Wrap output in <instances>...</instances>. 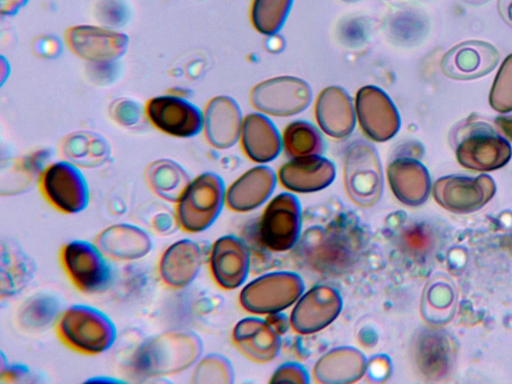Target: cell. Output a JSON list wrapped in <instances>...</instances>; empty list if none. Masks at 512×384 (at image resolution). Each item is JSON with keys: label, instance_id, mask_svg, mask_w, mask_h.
Returning a JSON list of instances; mask_svg holds the SVG:
<instances>
[{"label": "cell", "instance_id": "4316f807", "mask_svg": "<svg viewBox=\"0 0 512 384\" xmlns=\"http://www.w3.org/2000/svg\"><path fill=\"white\" fill-rule=\"evenodd\" d=\"M386 173L392 193L403 204L417 206L427 199L430 179L419 161L407 157L396 158L390 162Z\"/></svg>", "mask_w": 512, "mask_h": 384}, {"label": "cell", "instance_id": "4dcf8cb0", "mask_svg": "<svg viewBox=\"0 0 512 384\" xmlns=\"http://www.w3.org/2000/svg\"><path fill=\"white\" fill-rule=\"evenodd\" d=\"M282 148L290 158L322 155L324 140L312 123L304 120L290 122L282 134Z\"/></svg>", "mask_w": 512, "mask_h": 384}, {"label": "cell", "instance_id": "f35d334b", "mask_svg": "<svg viewBox=\"0 0 512 384\" xmlns=\"http://www.w3.org/2000/svg\"><path fill=\"white\" fill-rule=\"evenodd\" d=\"M391 363L389 357L379 354L367 360L365 375L369 382H384L389 377Z\"/></svg>", "mask_w": 512, "mask_h": 384}, {"label": "cell", "instance_id": "7c38bea8", "mask_svg": "<svg viewBox=\"0 0 512 384\" xmlns=\"http://www.w3.org/2000/svg\"><path fill=\"white\" fill-rule=\"evenodd\" d=\"M354 106L360 128L370 140L385 142L398 132V110L381 88L374 85L361 87L356 93Z\"/></svg>", "mask_w": 512, "mask_h": 384}, {"label": "cell", "instance_id": "8d00e7d4", "mask_svg": "<svg viewBox=\"0 0 512 384\" xmlns=\"http://www.w3.org/2000/svg\"><path fill=\"white\" fill-rule=\"evenodd\" d=\"M269 382L306 384L309 382V374L301 364L287 362L274 371Z\"/></svg>", "mask_w": 512, "mask_h": 384}, {"label": "cell", "instance_id": "8992f818", "mask_svg": "<svg viewBox=\"0 0 512 384\" xmlns=\"http://www.w3.org/2000/svg\"><path fill=\"white\" fill-rule=\"evenodd\" d=\"M304 290V281L299 274L275 271L247 283L239 294V302L247 312L271 315L294 305Z\"/></svg>", "mask_w": 512, "mask_h": 384}, {"label": "cell", "instance_id": "ffe728a7", "mask_svg": "<svg viewBox=\"0 0 512 384\" xmlns=\"http://www.w3.org/2000/svg\"><path fill=\"white\" fill-rule=\"evenodd\" d=\"M202 260L199 243L192 239H180L162 253L158 263L160 279L172 289H183L198 276Z\"/></svg>", "mask_w": 512, "mask_h": 384}, {"label": "cell", "instance_id": "1f68e13d", "mask_svg": "<svg viewBox=\"0 0 512 384\" xmlns=\"http://www.w3.org/2000/svg\"><path fill=\"white\" fill-rule=\"evenodd\" d=\"M63 153L68 161L78 167L94 168L108 159L110 149L100 136L81 132L67 138Z\"/></svg>", "mask_w": 512, "mask_h": 384}, {"label": "cell", "instance_id": "d6a6232c", "mask_svg": "<svg viewBox=\"0 0 512 384\" xmlns=\"http://www.w3.org/2000/svg\"><path fill=\"white\" fill-rule=\"evenodd\" d=\"M293 0H253L250 18L253 27L266 36L275 35L285 23Z\"/></svg>", "mask_w": 512, "mask_h": 384}, {"label": "cell", "instance_id": "9c48e42d", "mask_svg": "<svg viewBox=\"0 0 512 384\" xmlns=\"http://www.w3.org/2000/svg\"><path fill=\"white\" fill-rule=\"evenodd\" d=\"M251 105L259 112L287 117L304 111L312 100V89L303 79L278 76L255 85L249 95Z\"/></svg>", "mask_w": 512, "mask_h": 384}, {"label": "cell", "instance_id": "b9f144b4", "mask_svg": "<svg viewBox=\"0 0 512 384\" xmlns=\"http://www.w3.org/2000/svg\"><path fill=\"white\" fill-rule=\"evenodd\" d=\"M34 50L41 57H55L61 51V43L58 39L43 37L35 41Z\"/></svg>", "mask_w": 512, "mask_h": 384}, {"label": "cell", "instance_id": "8fae6325", "mask_svg": "<svg viewBox=\"0 0 512 384\" xmlns=\"http://www.w3.org/2000/svg\"><path fill=\"white\" fill-rule=\"evenodd\" d=\"M342 308L340 292L328 284H318L304 292L296 301L289 323L298 334H314L333 323Z\"/></svg>", "mask_w": 512, "mask_h": 384}, {"label": "cell", "instance_id": "277c9868", "mask_svg": "<svg viewBox=\"0 0 512 384\" xmlns=\"http://www.w3.org/2000/svg\"><path fill=\"white\" fill-rule=\"evenodd\" d=\"M225 184L214 172H204L192 179L176 202L179 227L188 233L207 230L225 205Z\"/></svg>", "mask_w": 512, "mask_h": 384}, {"label": "cell", "instance_id": "ee69618b", "mask_svg": "<svg viewBox=\"0 0 512 384\" xmlns=\"http://www.w3.org/2000/svg\"><path fill=\"white\" fill-rule=\"evenodd\" d=\"M505 18L511 23L512 25V2L511 4L506 7L505 9Z\"/></svg>", "mask_w": 512, "mask_h": 384}, {"label": "cell", "instance_id": "30bf717a", "mask_svg": "<svg viewBox=\"0 0 512 384\" xmlns=\"http://www.w3.org/2000/svg\"><path fill=\"white\" fill-rule=\"evenodd\" d=\"M46 200L58 211L77 214L89 204V188L79 167L68 160L49 165L41 175Z\"/></svg>", "mask_w": 512, "mask_h": 384}, {"label": "cell", "instance_id": "3957f363", "mask_svg": "<svg viewBox=\"0 0 512 384\" xmlns=\"http://www.w3.org/2000/svg\"><path fill=\"white\" fill-rule=\"evenodd\" d=\"M56 330L66 346L85 355L102 354L117 339V329L111 318L98 308L85 304H74L62 311Z\"/></svg>", "mask_w": 512, "mask_h": 384}, {"label": "cell", "instance_id": "7bdbcfd3", "mask_svg": "<svg viewBox=\"0 0 512 384\" xmlns=\"http://www.w3.org/2000/svg\"><path fill=\"white\" fill-rule=\"evenodd\" d=\"M85 382H109V383H121L123 382L122 380L120 379H115V378H110L108 376L106 377H93V378H90V379H87Z\"/></svg>", "mask_w": 512, "mask_h": 384}, {"label": "cell", "instance_id": "5bb4252c", "mask_svg": "<svg viewBox=\"0 0 512 384\" xmlns=\"http://www.w3.org/2000/svg\"><path fill=\"white\" fill-rule=\"evenodd\" d=\"M209 268L216 284L234 290L244 284L250 268V256L244 242L234 235L219 237L212 244Z\"/></svg>", "mask_w": 512, "mask_h": 384}, {"label": "cell", "instance_id": "603a6c76", "mask_svg": "<svg viewBox=\"0 0 512 384\" xmlns=\"http://www.w3.org/2000/svg\"><path fill=\"white\" fill-rule=\"evenodd\" d=\"M242 114L238 103L229 96L211 99L204 112V129L208 142L217 149H227L240 138Z\"/></svg>", "mask_w": 512, "mask_h": 384}, {"label": "cell", "instance_id": "4fadbf2b", "mask_svg": "<svg viewBox=\"0 0 512 384\" xmlns=\"http://www.w3.org/2000/svg\"><path fill=\"white\" fill-rule=\"evenodd\" d=\"M151 122L161 131L174 137L196 136L204 127V114L193 103L175 95L152 98L146 107Z\"/></svg>", "mask_w": 512, "mask_h": 384}, {"label": "cell", "instance_id": "f546056e", "mask_svg": "<svg viewBox=\"0 0 512 384\" xmlns=\"http://www.w3.org/2000/svg\"><path fill=\"white\" fill-rule=\"evenodd\" d=\"M149 188L161 199L177 202L191 181L188 172L171 159H159L145 170Z\"/></svg>", "mask_w": 512, "mask_h": 384}, {"label": "cell", "instance_id": "e575fe53", "mask_svg": "<svg viewBox=\"0 0 512 384\" xmlns=\"http://www.w3.org/2000/svg\"><path fill=\"white\" fill-rule=\"evenodd\" d=\"M234 369L227 357L210 353L200 358L194 365L191 382L194 384H231L234 382Z\"/></svg>", "mask_w": 512, "mask_h": 384}, {"label": "cell", "instance_id": "f1b7e54d", "mask_svg": "<svg viewBox=\"0 0 512 384\" xmlns=\"http://www.w3.org/2000/svg\"><path fill=\"white\" fill-rule=\"evenodd\" d=\"M1 298H10L25 289L35 274V262L13 241L1 243Z\"/></svg>", "mask_w": 512, "mask_h": 384}, {"label": "cell", "instance_id": "2e32d148", "mask_svg": "<svg viewBox=\"0 0 512 384\" xmlns=\"http://www.w3.org/2000/svg\"><path fill=\"white\" fill-rule=\"evenodd\" d=\"M510 144L489 126L473 129L457 148L458 161L474 170L497 169L510 159Z\"/></svg>", "mask_w": 512, "mask_h": 384}, {"label": "cell", "instance_id": "d6986e66", "mask_svg": "<svg viewBox=\"0 0 512 384\" xmlns=\"http://www.w3.org/2000/svg\"><path fill=\"white\" fill-rule=\"evenodd\" d=\"M315 118L319 128L326 135L335 139L346 138L356 125L352 98L340 86L324 88L315 102Z\"/></svg>", "mask_w": 512, "mask_h": 384}, {"label": "cell", "instance_id": "83f0119b", "mask_svg": "<svg viewBox=\"0 0 512 384\" xmlns=\"http://www.w3.org/2000/svg\"><path fill=\"white\" fill-rule=\"evenodd\" d=\"M433 192L442 205L465 210L486 202L493 195L494 183L486 175L475 179L446 177L435 183Z\"/></svg>", "mask_w": 512, "mask_h": 384}, {"label": "cell", "instance_id": "836d02e7", "mask_svg": "<svg viewBox=\"0 0 512 384\" xmlns=\"http://www.w3.org/2000/svg\"><path fill=\"white\" fill-rule=\"evenodd\" d=\"M61 313L55 297L38 295L24 303L19 322L26 329L39 330L57 321Z\"/></svg>", "mask_w": 512, "mask_h": 384}, {"label": "cell", "instance_id": "7402d4cb", "mask_svg": "<svg viewBox=\"0 0 512 384\" xmlns=\"http://www.w3.org/2000/svg\"><path fill=\"white\" fill-rule=\"evenodd\" d=\"M277 176L268 166H255L226 189L225 204L235 212H249L265 203L276 186Z\"/></svg>", "mask_w": 512, "mask_h": 384}, {"label": "cell", "instance_id": "d590c367", "mask_svg": "<svg viewBox=\"0 0 512 384\" xmlns=\"http://www.w3.org/2000/svg\"><path fill=\"white\" fill-rule=\"evenodd\" d=\"M489 102L498 112L512 110V54L503 61L495 77Z\"/></svg>", "mask_w": 512, "mask_h": 384}, {"label": "cell", "instance_id": "f6af8a7d", "mask_svg": "<svg viewBox=\"0 0 512 384\" xmlns=\"http://www.w3.org/2000/svg\"><path fill=\"white\" fill-rule=\"evenodd\" d=\"M343 1H355V0H343Z\"/></svg>", "mask_w": 512, "mask_h": 384}, {"label": "cell", "instance_id": "7a4b0ae2", "mask_svg": "<svg viewBox=\"0 0 512 384\" xmlns=\"http://www.w3.org/2000/svg\"><path fill=\"white\" fill-rule=\"evenodd\" d=\"M202 339L190 330H169L146 340L136 350L132 366L146 377H166L181 373L200 359Z\"/></svg>", "mask_w": 512, "mask_h": 384}, {"label": "cell", "instance_id": "74e56055", "mask_svg": "<svg viewBox=\"0 0 512 384\" xmlns=\"http://www.w3.org/2000/svg\"><path fill=\"white\" fill-rule=\"evenodd\" d=\"M400 240L406 250L414 253L424 251L430 243L427 232L418 225L406 228L402 232Z\"/></svg>", "mask_w": 512, "mask_h": 384}, {"label": "cell", "instance_id": "44dd1931", "mask_svg": "<svg viewBox=\"0 0 512 384\" xmlns=\"http://www.w3.org/2000/svg\"><path fill=\"white\" fill-rule=\"evenodd\" d=\"M94 243L106 257L117 261H135L144 258L153 248L151 235L142 227L118 223L104 228Z\"/></svg>", "mask_w": 512, "mask_h": 384}, {"label": "cell", "instance_id": "52a82bcc", "mask_svg": "<svg viewBox=\"0 0 512 384\" xmlns=\"http://www.w3.org/2000/svg\"><path fill=\"white\" fill-rule=\"evenodd\" d=\"M108 259L95 243L86 240H72L60 252L67 276L85 293L103 292L110 286L112 267Z\"/></svg>", "mask_w": 512, "mask_h": 384}, {"label": "cell", "instance_id": "9a60e30c", "mask_svg": "<svg viewBox=\"0 0 512 384\" xmlns=\"http://www.w3.org/2000/svg\"><path fill=\"white\" fill-rule=\"evenodd\" d=\"M336 177V167L322 155L290 159L277 173L280 184L295 193H313L330 186Z\"/></svg>", "mask_w": 512, "mask_h": 384}, {"label": "cell", "instance_id": "e0dca14e", "mask_svg": "<svg viewBox=\"0 0 512 384\" xmlns=\"http://www.w3.org/2000/svg\"><path fill=\"white\" fill-rule=\"evenodd\" d=\"M235 347L250 361L268 363L281 349V334L267 320L246 317L239 320L232 331Z\"/></svg>", "mask_w": 512, "mask_h": 384}, {"label": "cell", "instance_id": "cb8c5ba5", "mask_svg": "<svg viewBox=\"0 0 512 384\" xmlns=\"http://www.w3.org/2000/svg\"><path fill=\"white\" fill-rule=\"evenodd\" d=\"M367 360L363 352L355 347H335L318 359L312 377L320 384L354 383L365 375Z\"/></svg>", "mask_w": 512, "mask_h": 384}, {"label": "cell", "instance_id": "60d3db41", "mask_svg": "<svg viewBox=\"0 0 512 384\" xmlns=\"http://www.w3.org/2000/svg\"><path fill=\"white\" fill-rule=\"evenodd\" d=\"M116 119L125 125H131L138 121L140 111L138 106L129 101L120 103L115 109Z\"/></svg>", "mask_w": 512, "mask_h": 384}, {"label": "cell", "instance_id": "ac0fdd59", "mask_svg": "<svg viewBox=\"0 0 512 384\" xmlns=\"http://www.w3.org/2000/svg\"><path fill=\"white\" fill-rule=\"evenodd\" d=\"M67 43L80 57L95 63L113 62L127 49L125 34L94 26H77L67 32Z\"/></svg>", "mask_w": 512, "mask_h": 384}, {"label": "cell", "instance_id": "d4e9b609", "mask_svg": "<svg viewBox=\"0 0 512 384\" xmlns=\"http://www.w3.org/2000/svg\"><path fill=\"white\" fill-rule=\"evenodd\" d=\"M498 59V52L490 44L482 41H467L445 54L442 69L451 78L471 79L489 73Z\"/></svg>", "mask_w": 512, "mask_h": 384}, {"label": "cell", "instance_id": "ba28073f", "mask_svg": "<svg viewBox=\"0 0 512 384\" xmlns=\"http://www.w3.org/2000/svg\"><path fill=\"white\" fill-rule=\"evenodd\" d=\"M302 227L301 205L289 192L273 197L265 207L258 234L261 243L274 252L292 249L299 241Z\"/></svg>", "mask_w": 512, "mask_h": 384}, {"label": "cell", "instance_id": "484cf974", "mask_svg": "<svg viewBox=\"0 0 512 384\" xmlns=\"http://www.w3.org/2000/svg\"><path fill=\"white\" fill-rule=\"evenodd\" d=\"M240 142L246 156L260 164L273 161L282 150V137L262 113H250L243 118Z\"/></svg>", "mask_w": 512, "mask_h": 384}, {"label": "cell", "instance_id": "6da1fadb", "mask_svg": "<svg viewBox=\"0 0 512 384\" xmlns=\"http://www.w3.org/2000/svg\"><path fill=\"white\" fill-rule=\"evenodd\" d=\"M298 242L302 258L317 273L341 275L359 261L367 236L356 217L340 213L324 225L306 229Z\"/></svg>", "mask_w": 512, "mask_h": 384}, {"label": "cell", "instance_id": "5b68a950", "mask_svg": "<svg viewBox=\"0 0 512 384\" xmlns=\"http://www.w3.org/2000/svg\"><path fill=\"white\" fill-rule=\"evenodd\" d=\"M343 185L352 203L371 208L382 197L384 175L377 149L364 140L348 147L343 165Z\"/></svg>", "mask_w": 512, "mask_h": 384}, {"label": "cell", "instance_id": "ab89813d", "mask_svg": "<svg viewBox=\"0 0 512 384\" xmlns=\"http://www.w3.org/2000/svg\"><path fill=\"white\" fill-rule=\"evenodd\" d=\"M1 383H27L36 382L33 371L23 364H8L1 367Z\"/></svg>", "mask_w": 512, "mask_h": 384}]
</instances>
